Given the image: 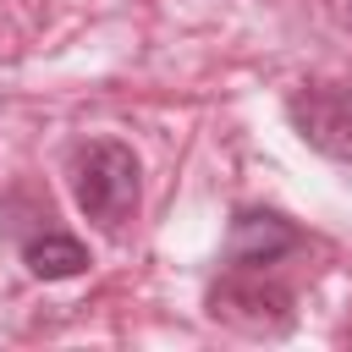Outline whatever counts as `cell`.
<instances>
[{
    "label": "cell",
    "mask_w": 352,
    "mask_h": 352,
    "mask_svg": "<svg viewBox=\"0 0 352 352\" xmlns=\"http://www.w3.org/2000/svg\"><path fill=\"white\" fill-rule=\"evenodd\" d=\"M22 264L33 280H72L88 270V248L60 226H38L33 236H22Z\"/></svg>",
    "instance_id": "cell-5"
},
{
    "label": "cell",
    "mask_w": 352,
    "mask_h": 352,
    "mask_svg": "<svg viewBox=\"0 0 352 352\" xmlns=\"http://www.w3.org/2000/svg\"><path fill=\"white\" fill-rule=\"evenodd\" d=\"M66 176H72L77 209H82L104 236H121V231L138 220L143 165H138V154H132L121 138H88V143H77Z\"/></svg>",
    "instance_id": "cell-1"
},
{
    "label": "cell",
    "mask_w": 352,
    "mask_h": 352,
    "mask_svg": "<svg viewBox=\"0 0 352 352\" xmlns=\"http://www.w3.org/2000/svg\"><path fill=\"white\" fill-rule=\"evenodd\" d=\"M286 121L314 154L352 165V82H297L286 94Z\"/></svg>",
    "instance_id": "cell-3"
},
{
    "label": "cell",
    "mask_w": 352,
    "mask_h": 352,
    "mask_svg": "<svg viewBox=\"0 0 352 352\" xmlns=\"http://www.w3.org/2000/svg\"><path fill=\"white\" fill-rule=\"evenodd\" d=\"M209 319L226 324V330H242V336H286L292 330V292L280 280H270L264 270H226L209 297H204Z\"/></svg>",
    "instance_id": "cell-2"
},
{
    "label": "cell",
    "mask_w": 352,
    "mask_h": 352,
    "mask_svg": "<svg viewBox=\"0 0 352 352\" xmlns=\"http://www.w3.org/2000/svg\"><path fill=\"white\" fill-rule=\"evenodd\" d=\"M302 248V231L275 209H236L226 236V270H270Z\"/></svg>",
    "instance_id": "cell-4"
}]
</instances>
